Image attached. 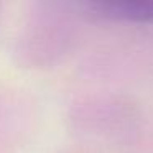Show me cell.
<instances>
[{"instance_id":"6da1fadb","label":"cell","mask_w":153,"mask_h":153,"mask_svg":"<svg viewBox=\"0 0 153 153\" xmlns=\"http://www.w3.org/2000/svg\"><path fill=\"white\" fill-rule=\"evenodd\" d=\"M92 10L114 22L153 23V0H102L92 4Z\"/></svg>"}]
</instances>
